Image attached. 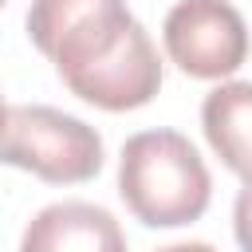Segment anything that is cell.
I'll return each instance as SVG.
<instances>
[{"label":"cell","instance_id":"obj_3","mask_svg":"<svg viewBox=\"0 0 252 252\" xmlns=\"http://www.w3.org/2000/svg\"><path fill=\"white\" fill-rule=\"evenodd\" d=\"M4 161L51 185H79L102 169V138L75 114L55 106L8 102L4 110Z\"/></svg>","mask_w":252,"mask_h":252},{"label":"cell","instance_id":"obj_8","mask_svg":"<svg viewBox=\"0 0 252 252\" xmlns=\"http://www.w3.org/2000/svg\"><path fill=\"white\" fill-rule=\"evenodd\" d=\"M158 252H217V248L205 244V240H181V244H165V248H158Z\"/></svg>","mask_w":252,"mask_h":252},{"label":"cell","instance_id":"obj_6","mask_svg":"<svg viewBox=\"0 0 252 252\" xmlns=\"http://www.w3.org/2000/svg\"><path fill=\"white\" fill-rule=\"evenodd\" d=\"M201 130L217 158L252 185V83H220L201 102Z\"/></svg>","mask_w":252,"mask_h":252},{"label":"cell","instance_id":"obj_5","mask_svg":"<svg viewBox=\"0 0 252 252\" xmlns=\"http://www.w3.org/2000/svg\"><path fill=\"white\" fill-rule=\"evenodd\" d=\"M20 252H126V236L102 205L55 201L28 220Z\"/></svg>","mask_w":252,"mask_h":252},{"label":"cell","instance_id":"obj_2","mask_svg":"<svg viewBox=\"0 0 252 252\" xmlns=\"http://www.w3.org/2000/svg\"><path fill=\"white\" fill-rule=\"evenodd\" d=\"M118 193L146 228H181L209 209L213 181L185 134L142 130L122 146Z\"/></svg>","mask_w":252,"mask_h":252},{"label":"cell","instance_id":"obj_4","mask_svg":"<svg viewBox=\"0 0 252 252\" xmlns=\"http://www.w3.org/2000/svg\"><path fill=\"white\" fill-rule=\"evenodd\" d=\"M161 39L193 79H224L248 59V24L228 0H177L165 12Z\"/></svg>","mask_w":252,"mask_h":252},{"label":"cell","instance_id":"obj_1","mask_svg":"<svg viewBox=\"0 0 252 252\" xmlns=\"http://www.w3.org/2000/svg\"><path fill=\"white\" fill-rule=\"evenodd\" d=\"M32 43L63 87L98 110H138L161 91V59L126 0H32Z\"/></svg>","mask_w":252,"mask_h":252},{"label":"cell","instance_id":"obj_7","mask_svg":"<svg viewBox=\"0 0 252 252\" xmlns=\"http://www.w3.org/2000/svg\"><path fill=\"white\" fill-rule=\"evenodd\" d=\"M232 228H236V244L252 252V185H244L232 205Z\"/></svg>","mask_w":252,"mask_h":252}]
</instances>
